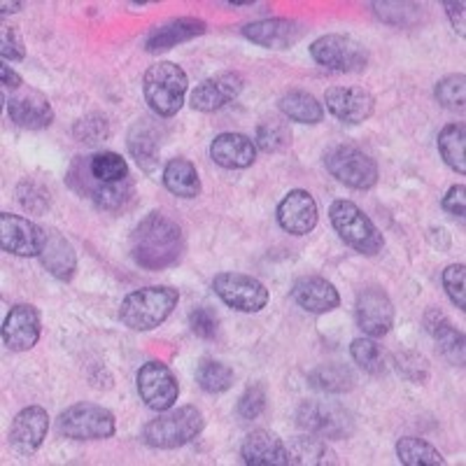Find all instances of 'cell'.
I'll return each mask as SVG.
<instances>
[{
    "label": "cell",
    "instance_id": "obj_1",
    "mask_svg": "<svg viewBox=\"0 0 466 466\" xmlns=\"http://www.w3.org/2000/svg\"><path fill=\"white\" fill-rule=\"evenodd\" d=\"M185 248L182 227L161 212H149L131 233V257L140 268L164 270L175 266L185 255Z\"/></svg>",
    "mask_w": 466,
    "mask_h": 466
},
{
    "label": "cell",
    "instance_id": "obj_2",
    "mask_svg": "<svg viewBox=\"0 0 466 466\" xmlns=\"http://www.w3.org/2000/svg\"><path fill=\"white\" fill-rule=\"evenodd\" d=\"M180 294L175 287L152 285L131 291L119 306V319L131 331H152L161 327L177 308Z\"/></svg>",
    "mask_w": 466,
    "mask_h": 466
},
{
    "label": "cell",
    "instance_id": "obj_3",
    "mask_svg": "<svg viewBox=\"0 0 466 466\" xmlns=\"http://www.w3.org/2000/svg\"><path fill=\"white\" fill-rule=\"evenodd\" d=\"M203 413L197 406H182L175 410H166L159 418L149 420L140 431L145 445L154 451H175L191 443L203 431Z\"/></svg>",
    "mask_w": 466,
    "mask_h": 466
},
{
    "label": "cell",
    "instance_id": "obj_4",
    "mask_svg": "<svg viewBox=\"0 0 466 466\" xmlns=\"http://www.w3.org/2000/svg\"><path fill=\"white\" fill-rule=\"evenodd\" d=\"M329 219L339 233V238L348 248L357 249L360 255L376 257L385 248V236L380 233V228L357 203L339 198L329 208Z\"/></svg>",
    "mask_w": 466,
    "mask_h": 466
},
{
    "label": "cell",
    "instance_id": "obj_5",
    "mask_svg": "<svg viewBox=\"0 0 466 466\" xmlns=\"http://www.w3.org/2000/svg\"><path fill=\"white\" fill-rule=\"evenodd\" d=\"M187 89H189V80L180 66L159 61L145 70L143 94L154 115L166 116V119L177 115L185 103Z\"/></svg>",
    "mask_w": 466,
    "mask_h": 466
},
{
    "label": "cell",
    "instance_id": "obj_6",
    "mask_svg": "<svg viewBox=\"0 0 466 466\" xmlns=\"http://www.w3.org/2000/svg\"><path fill=\"white\" fill-rule=\"evenodd\" d=\"M66 182H68V187L77 197L86 198L98 210L106 212L127 210L133 203V198H136V185H133L131 177L124 182H116V185H106V182L94 180L89 170H86L85 157H75L68 168V175H66Z\"/></svg>",
    "mask_w": 466,
    "mask_h": 466
},
{
    "label": "cell",
    "instance_id": "obj_7",
    "mask_svg": "<svg viewBox=\"0 0 466 466\" xmlns=\"http://www.w3.org/2000/svg\"><path fill=\"white\" fill-rule=\"evenodd\" d=\"M58 434L73 441H106L115 436L116 420L112 410L98 403H75L56 420Z\"/></svg>",
    "mask_w": 466,
    "mask_h": 466
},
{
    "label": "cell",
    "instance_id": "obj_8",
    "mask_svg": "<svg viewBox=\"0 0 466 466\" xmlns=\"http://www.w3.org/2000/svg\"><path fill=\"white\" fill-rule=\"evenodd\" d=\"M324 166L331 177L350 189H371L378 182V164L355 145H334L324 152Z\"/></svg>",
    "mask_w": 466,
    "mask_h": 466
},
{
    "label": "cell",
    "instance_id": "obj_9",
    "mask_svg": "<svg viewBox=\"0 0 466 466\" xmlns=\"http://www.w3.org/2000/svg\"><path fill=\"white\" fill-rule=\"evenodd\" d=\"M297 424L306 434L327 441H345L355 434V418L334 401H303L297 410Z\"/></svg>",
    "mask_w": 466,
    "mask_h": 466
},
{
    "label": "cell",
    "instance_id": "obj_10",
    "mask_svg": "<svg viewBox=\"0 0 466 466\" xmlns=\"http://www.w3.org/2000/svg\"><path fill=\"white\" fill-rule=\"evenodd\" d=\"M310 56L318 66L336 73H361L369 66V52L355 37L329 33L310 45Z\"/></svg>",
    "mask_w": 466,
    "mask_h": 466
},
{
    "label": "cell",
    "instance_id": "obj_11",
    "mask_svg": "<svg viewBox=\"0 0 466 466\" xmlns=\"http://www.w3.org/2000/svg\"><path fill=\"white\" fill-rule=\"evenodd\" d=\"M212 289L238 313H259L268 306V289L264 282L243 273H218L212 278Z\"/></svg>",
    "mask_w": 466,
    "mask_h": 466
},
{
    "label": "cell",
    "instance_id": "obj_12",
    "mask_svg": "<svg viewBox=\"0 0 466 466\" xmlns=\"http://www.w3.org/2000/svg\"><path fill=\"white\" fill-rule=\"evenodd\" d=\"M49 231L22 215L0 212V245L15 257H40Z\"/></svg>",
    "mask_w": 466,
    "mask_h": 466
},
{
    "label": "cell",
    "instance_id": "obj_13",
    "mask_svg": "<svg viewBox=\"0 0 466 466\" xmlns=\"http://www.w3.org/2000/svg\"><path fill=\"white\" fill-rule=\"evenodd\" d=\"M136 385H138V394L145 406L157 410V413H164V410L173 408L177 397H180L177 378L161 361H147V364L140 366Z\"/></svg>",
    "mask_w": 466,
    "mask_h": 466
},
{
    "label": "cell",
    "instance_id": "obj_14",
    "mask_svg": "<svg viewBox=\"0 0 466 466\" xmlns=\"http://www.w3.org/2000/svg\"><path fill=\"white\" fill-rule=\"evenodd\" d=\"M357 324L369 339H382L394 327V303L380 287H366L355 303Z\"/></svg>",
    "mask_w": 466,
    "mask_h": 466
},
{
    "label": "cell",
    "instance_id": "obj_15",
    "mask_svg": "<svg viewBox=\"0 0 466 466\" xmlns=\"http://www.w3.org/2000/svg\"><path fill=\"white\" fill-rule=\"evenodd\" d=\"M306 24L287 16H270V19H259L248 26H243V37L252 45H259L266 49H291L306 35Z\"/></svg>",
    "mask_w": 466,
    "mask_h": 466
},
{
    "label": "cell",
    "instance_id": "obj_16",
    "mask_svg": "<svg viewBox=\"0 0 466 466\" xmlns=\"http://www.w3.org/2000/svg\"><path fill=\"white\" fill-rule=\"evenodd\" d=\"M324 103L343 124H364L376 112V96L364 86H331L324 94Z\"/></svg>",
    "mask_w": 466,
    "mask_h": 466
},
{
    "label": "cell",
    "instance_id": "obj_17",
    "mask_svg": "<svg viewBox=\"0 0 466 466\" xmlns=\"http://www.w3.org/2000/svg\"><path fill=\"white\" fill-rule=\"evenodd\" d=\"M49 431V415L45 408L28 406L15 415L7 431L10 448L22 457H31L45 443Z\"/></svg>",
    "mask_w": 466,
    "mask_h": 466
},
{
    "label": "cell",
    "instance_id": "obj_18",
    "mask_svg": "<svg viewBox=\"0 0 466 466\" xmlns=\"http://www.w3.org/2000/svg\"><path fill=\"white\" fill-rule=\"evenodd\" d=\"M245 89V77L240 73H218L203 80L197 89L191 91V107L198 112L222 110L231 101H236L240 91Z\"/></svg>",
    "mask_w": 466,
    "mask_h": 466
},
{
    "label": "cell",
    "instance_id": "obj_19",
    "mask_svg": "<svg viewBox=\"0 0 466 466\" xmlns=\"http://www.w3.org/2000/svg\"><path fill=\"white\" fill-rule=\"evenodd\" d=\"M40 329H43V322H40L37 308L19 303V306L10 308V313L5 315L3 343L12 352H28L40 340Z\"/></svg>",
    "mask_w": 466,
    "mask_h": 466
},
{
    "label": "cell",
    "instance_id": "obj_20",
    "mask_svg": "<svg viewBox=\"0 0 466 466\" xmlns=\"http://www.w3.org/2000/svg\"><path fill=\"white\" fill-rule=\"evenodd\" d=\"M7 115L16 127L40 131L54 122V110L47 96L37 89H19L7 103Z\"/></svg>",
    "mask_w": 466,
    "mask_h": 466
},
{
    "label": "cell",
    "instance_id": "obj_21",
    "mask_svg": "<svg viewBox=\"0 0 466 466\" xmlns=\"http://www.w3.org/2000/svg\"><path fill=\"white\" fill-rule=\"evenodd\" d=\"M278 224L291 236H308L318 227L319 210L306 189H291L278 206Z\"/></svg>",
    "mask_w": 466,
    "mask_h": 466
},
{
    "label": "cell",
    "instance_id": "obj_22",
    "mask_svg": "<svg viewBox=\"0 0 466 466\" xmlns=\"http://www.w3.org/2000/svg\"><path fill=\"white\" fill-rule=\"evenodd\" d=\"M161 140H164V128L154 122V119H149V116H140L138 122H133V127L128 128V152H131L136 164L145 173L152 175L157 170V166H159Z\"/></svg>",
    "mask_w": 466,
    "mask_h": 466
},
{
    "label": "cell",
    "instance_id": "obj_23",
    "mask_svg": "<svg viewBox=\"0 0 466 466\" xmlns=\"http://www.w3.org/2000/svg\"><path fill=\"white\" fill-rule=\"evenodd\" d=\"M206 28V22L197 19V16H175V19H168V22L154 26L147 33V37H145V52H168V49L177 47V45L189 43L194 37L203 35Z\"/></svg>",
    "mask_w": 466,
    "mask_h": 466
},
{
    "label": "cell",
    "instance_id": "obj_24",
    "mask_svg": "<svg viewBox=\"0 0 466 466\" xmlns=\"http://www.w3.org/2000/svg\"><path fill=\"white\" fill-rule=\"evenodd\" d=\"M291 299L306 313L324 315L331 313L340 306V294L327 278L322 276H303L291 287Z\"/></svg>",
    "mask_w": 466,
    "mask_h": 466
},
{
    "label": "cell",
    "instance_id": "obj_25",
    "mask_svg": "<svg viewBox=\"0 0 466 466\" xmlns=\"http://www.w3.org/2000/svg\"><path fill=\"white\" fill-rule=\"evenodd\" d=\"M422 322H424V329H427V334L434 339L441 355L451 361L452 366H464L466 340L460 329L451 322V318H448L445 313H441L439 308H430V310L424 313Z\"/></svg>",
    "mask_w": 466,
    "mask_h": 466
},
{
    "label": "cell",
    "instance_id": "obj_26",
    "mask_svg": "<svg viewBox=\"0 0 466 466\" xmlns=\"http://www.w3.org/2000/svg\"><path fill=\"white\" fill-rule=\"evenodd\" d=\"M240 460L248 466H289V451L280 436L257 430L245 436L240 445Z\"/></svg>",
    "mask_w": 466,
    "mask_h": 466
},
{
    "label": "cell",
    "instance_id": "obj_27",
    "mask_svg": "<svg viewBox=\"0 0 466 466\" xmlns=\"http://www.w3.org/2000/svg\"><path fill=\"white\" fill-rule=\"evenodd\" d=\"M210 159L227 170L249 168L257 161V145L243 133H219L210 145Z\"/></svg>",
    "mask_w": 466,
    "mask_h": 466
},
{
    "label": "cell",
    "instance_id": "obj_28",
    "mask_svg": "<svg viewBox=\"0 0 466 466\" xmlns=\"http://www.w3.org/2000/svg\"><path fill=\"white\" fill-rule=\"evenodd\" d=\"M40 261H43L45 268L61 282L73 280L75 270H77V255H75V248L58 231H49L47 245H45L43 255H40Z\"/></svg>",
    "mask_w": 466,
    "mask_h": 466
},
{
    "label": "cell",
    "instance_id": "obj_29",
    "mask_svg": "<svg viewBox=\"0 0 466 466\" xmlns=\"http://www.w3.org/2000/svg\"><path fill=\"white\" fill-rule=\"evenodd\" d=\"M166 189L173 194V197L180 198H197L201 194V177H198L197 166L191 164L189 159H170L166 164L164 175H161Z\"/></svg>",
    "mask_w": 466,
    "mask_h": 466
},
{
    "label": "cell",
    "instance_id": "obj_30",
    "mask_svg": "<svg viewBox=\"0 0 466 466\" xmlns=\"http://www.w3.org/2000/svg\"><path fill=\"white\" fill-rule=\"evenodd\" d=\"M278 107L289 122L319 124L324 119V106L313 94L301 89H289L278 98Z\"/></svg>",
    "mask_w": 466,
    "mask_h": 466
},
{
    "label": "cell",
    "instance_id": "obj_31",
    "mask_svg": "<svg viewBox=\"0 0 466 466\" xmlns=\"http://www.w3.org/2000/svg\"><path fill=\"white\" fill-rule=\"evenodd\" d=\"M289 451V464H301V466H331L339 464L336 455L329 451L327 441L319 439L315 434H303L294 436L287 445Z\"/></svg>",
    "mask_w": 466,
    "mask_h": 466
},
{
    "label": "cell",
    "instance_id": "obj_32",
    "mask_svg": "<svg viewBox=\"0 0 466 466\" xmlns=\"http://www.w3.org/2000/svg\"><path fill=\"white\" fill-rule=\"evenodd\" d=\"M357 376L345 364H319L308 373V385L322 394H348L355 390Z\"/></svg>",
    "mask_w": 466,
    "mask_h": 466
},
{
    "label": "cell",
    "instance_id": "obj_33",
    "mask_svg": "<svg viewBox=\"0 0 466 466\" xmlns=\"http://www.w3.org/2000/svg\"><path fill=\"white\" fill-rule=\"evenodd\" d=\"M439 152H441V159L445 164L451 166L455 173L464 175L466 173V127L461 122L457 124H448V127L441 128L439 133Z\"/></svg>",
    "mask_w": 466,
    "mask_h": 466
},
{
    "label": "cell",
    "instance_id": "obj_34",
    "mask_svg": "<svg viewBox=\"0 0 466 466\" xmlns=\"http://www.w3.org/2000/svg\"><path fill=\"white\" fill-rule=\"evenodd\" d=\"M85 164L94 180L106 182V185H116V182L128 180V164L122 154L116 152H96L85 157Z\"/></svg>",
    "mask_w": 466,
    "mask_h": 466
},
{
    "label": "cell",
    "instance_id": "obj_35",
    "mask_svg": "<svg viewBox=\"0 0 466 466\" xmlns=\"http://www.w3.org/2000/svg\"><path fill=\"white\" fill-rule=\"evenodd\" d=\"M397 457L406 466H445V457L430 441L406 436L397 441Z\"/></svg>",
    "mask_w": 466,
    "mask_h": 466
},
{
    "label": "cell",
    "instance_id": "obj_36",
    "mask_svg": "<svg viewBox=\"0 0 466 466\" xmlns=\"http://www.w3.org/2000/svg\"><path fill=\"white\" fill-rule=\"evenodd\" d=\"M197 382L203 392L224 394L233 385V369L218 360H201L197 366Z\"/></svg>",
    "mask_w": 466,
    "mask_h": 466
},
{
    "label": "cell",
    "instance_id": "obj_37",
    "mask_svg": "<svg viewBox=\"0 0 466 466\" xmlns=\"http://www.w3.org/2000/svg\"><path fill=\"white\" fill-rule=\"evenodd\" d=\"M255 145L266 154L282 152L291 145V131L287 127V122L278 119V116H270L257 127L255 133Z\"/></svg>",
    "mask_w": 466,
    "mask_h": 466
},
{
    "label": "cell",
    "instance_id": "obj_38",
    "mask_svg": "<svg viewBox=\"0 0 466 466\" xmlns=\"http://www.w3.org/2000/svg\"><path fill=\"white\" fill-rule=\"evenodd\" d=\"M350 355H352V360H355V364L360 366L361 371L369 373V376H382L385 373V352H382V348L373 339L352 340Z\"/></svg>",
    "mask_w": 466,
    "mask_h": 466
},
{
    "label": "cell",
    "instance_id": "obj_39",
    "mask_svg": "<svg viewBox=\"0 0 466 466\" xmlns=\"http://www.w3.org/2000/svg\"><path fill=\"white\" fill-rule=\"evenodd\" d=\"M436 101L448 110H464L466 101V77L464 73L445 75L443 80L436 82L434 86Z\"/></svg>",
    "mask_w": 466,
    "mask_h": 466
},
{
    "label": "cell",
    "instance_id": "obj_40",
    "mask_svg": "<svg viewBox=\"0 0 466 466\" xmlns=\"http://www.w3.org/2000/svg\"><path fill=\"white\" fill-rule=\"evenodd\" d=\"M371 7L382 22L392 26H413L422 15V5L418 3H373Z\"/></svg>",
    "mask_w": 466,
    "mask_h": 466
},
{
    "label": "cell",
    "instance_id": "obj_41",
    "mask_svg": "<svg viewBox=\"0 0 466 466\" xmlns=\"http://www.w3.org/2000/svg\"><path fill=\"white\" fill-rule=\"evenodd\" d=\"M110 133H112L110 122H107L103 115H98V112L82 116L80 122L73 127V136L85 145L106 143V140L110 138Z\"/></svg>",
    "mask_w": 466,
    "mask_h": 466
},
{
    "label": "cell",
    "instance_id": "obj_42",
    "mask_svg": "<svg viewBox=\"0 0 466 466\" xmlns=\"http://www.w3.org/2000/svg\"><path fill=\"white\" fill-rule=\"evenodd\" d=\"M394 364H397V371L413 385H424L430 380V361L418 352H399L394 357Z\"/></svg>",
    "mask_w": 466,
    "mask_h": 466
},
{
    "label": "cell",
    "instance_id": "obj_43",
    "mask_svg": "<svg viewBox=\"0 0 466 466\" xmlns=\"http://www.w3.org/2000/svg\"><path fill=\"white\" fill-rule=\"evenodd\" d=\"M443 289L460 310H466V268L464 264H451L443 270Z\"/></svg>",
    "mask_w": 466,
    "mask_h": 466
},
{
    "label": "cell",
    "instance_id": "obj_44",
    "mask_svg": "<svg viewBox=\"0 0 466 466\" xmlns=\"http://www.w3.org/2000/svg\"><path fill=\"white\" fill-rule=\"evenodd\" d=\"M16 197H19L24 210L35 212V215H43L49 208V191L33 180H24L22 185L16 187Z\"/></svg>",
    "mask_w": 466,
    "mask_h": 466
},
{
    "label": "cell",
    "instance_id": "obj_45",
    "mask_svg": "<svg viewBox=\"0 0 466 466\" xmlns=\"http://www.w3.org/2000/svg\"><path fill=\"white\" fill-rule=\"evenodd\" d=\"M266 410V390L264 385H252L243 392L236 403V413L240 420H257Z\"/></svg>",
    "mask_w": 466,
    "mask_h": 466
},
{
    "label": "cell",
    "instance_id": "obj_46",
    "mask_svg": "<svg viewBox=\"0 0 466 466\" xmlns=\"http://www.w3.org/2000/svg\"><path fill=\"white\" fill-rule=\"evenodd\" d=\"M189 329H191V334H197L198 339L210 340L215 339V334H218L219 318L212 313L210 308L201 306L189 313Z\"/></svg>",
    "mask_w": 466,
    "mask_h": 466
},
{
    "label": "cell",
    "instance_id": "obj_47",
    "mask_svg": "<svg viewBox=\"0 0 466 466\" xmlns=\"http://www.w3.org/2000/svg\"><path fill=\"white\" fill-rule=\"evenodd\" d=\"M0 54L5 61H24L26 56L24 37L15 26H7V24L0 26Z\"/></svg>",
    "mask_w": 466,
    "mask_h": 466
},
{
    "label": "cell",
    "instance_id": "obj_48",
    "mask_svg": "<svg viewBox=\"0 0 466 466\" xmlns=\"http://www.w3.org/2000/svg\"><path fill=\"white\" fill-rule=\"evenodd\" d=\"M441 206H443V210L448 212V215H452V218H460L464 219V212H466V187L464 185H455L448 189V194L443 197V201H441Z\"/></svg>",
    "mask_w": 466,
    "mask_h": 466
},
{
    "label": "cell",
    "instance_id": "obj_49",
    "mask_svg": "<svg viewBox=\"0 0 466 466\" xmlns=\"http://www.w3.org/2000/svg\"><path fill=\"white\" fill-rule=\"evenodd\" d=\"M445 12H448V16H451V24L452 28L457 31V35L464 37L466 31H464V3H443Z\"/></svg>",
    "mask_w": 466,
    "mask_h": 466
},
{
    "label": "cell",
    "instance_id": "obj_50",
    "mask_svg": "<svg viewBox=\"0 0 466 466\" xmlns=\"http://www.w3.org/2000/svg\"><path fill=\"white\" fill-rule=\"evenodd\" d=\"M0 80H3V91L16 94L19 89H24V80L10 68V66H0Z\"/></svg>",
    "mask_w": 466,
    "mask_h": 466
},
{
    "label": "cell",
    "instance_id": "obj_51",
    "mask_svg": "<svg viewBox=\"0 0 466 466\" xmlns=\"http://www.w3.org/2000/svg\"><path fill=\"white\" fill-rule=\"evenodd\" d=\"M22 3H3L0 5V10H3V15H12V12H19L22 10Z\"/></svg>",
    "mask_w": 466,
    "mask_h": 466
}]
</instances>
